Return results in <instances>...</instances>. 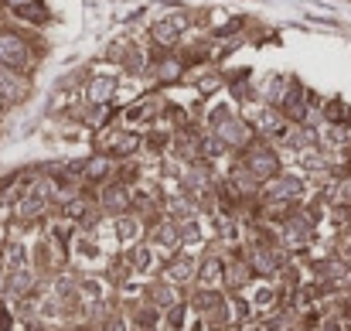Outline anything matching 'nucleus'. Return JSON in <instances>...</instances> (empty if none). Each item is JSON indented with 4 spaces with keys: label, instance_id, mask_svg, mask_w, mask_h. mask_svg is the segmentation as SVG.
<instances>
[{
    "label": "nucleus",
    "instance_id": "obj_1",
    "mask_svg": "<svg viewBox=\"0 0 351 331\" xmlns=\"http://www.w3.org/2000/svg\"><path fill=\"white\" fill-rule=\"evenodd\" d=\"M27 62V45L14 31H0V65L3 69H21Z\"/></svg>",
    "mask_w": 351,
    "mask_h": 331
},
{
    "label": "nucleus",
    "instance_id": "obj_2",
    "mask_svg": "<svg viewBox=\"0 0 351 331\" xmlns=\"http://www.w3.org/2000/svg\"><path fill=\"white\" fill-rule=\"evenodd\" d=\"M188 27V21L178 14V17H167V21H160L157 27H154V38L160 41V45H174L178 38H181V31Z\"/></svg>",
    "mask_w": 351,
    "mask_h": 331
},
{
    "label": "nucleus",
    "instance_id": "obj_3",
    "mask_svg": "<svg viewBox=\"0 0 351 331\" xmlns=\"http://www.w3.org/2000/svg\"><path fill=\"white\" fill-rule=\"evenodd\" d=\"M21 82H14V76H0V96L7 100V103H14V100H21Z\"/></svg>",
    "mask_w": 351,
    "mask_h": 331
},
{
    "label": "nucleus",
    "instance_id": "obj_4",
    "mask_svg": "<svg viewBox=\"0 0 351 331\" xmlns=\"http://www.w3.org/2000/svg\"><path fill=\"white\" fill-rule=\"evenodd\" d=\"M113 89H117V82H113L110 76H99V79L93 82V100H110Z\"/></svg>",
    "mask_w": 351,
    "mask_h": 331
}]
</instances>
